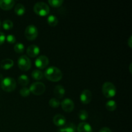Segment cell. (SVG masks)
I'll use <instances>...</instances> for the list:
<instances>
[{
  "label": "cell",
  "mask_w": 132,
  "mask_h": 132,
  "mask_svg": "<svg viewBox=\"0 0 132 132\" xmlns=\"http://www.w3.org/2000/svg\"><path fill=\"white\" fill-rule=\"evenodd\" d=\"M54 94L57 98L61 99L65 94V89L62 85H57L54 88Z\"/></svg>",
  "instance_id": "cell-16"
},
{
  "label": "cell",
  "mask_w": 132,
  "mask_h": 132,
  "mask_svg": "<svg viewBox=\"0 0 132 132\" xmlns=\"http://www.w3.org/2000/svg\"><path fill=\"white\" fill-rule=\"evenodd\" d=\"M14 5V0H0V8L4 10H10Z\"/></svg>",
  "instance_id": "cell-12"
},
{
  "label": "cell",
  "mask_w": 132,
  "mask_h": 132,
  "mask_svg": "<svg viewBox=\"0 0 132 132\" xmlns=\"http://www.w3.org/2000/svg\"><path fill=\"white\" fill-rule=\"evenodd\" d=\"M45 76L52 82H57L63 77V73L60 69L55 67H50L45 70Z\"/></svg>",
  "instance_id": "cell-1"
},
{
  "label": "cell",
  "mask_w": 132,
  "mask_h": 132,
  "mask_svg": "<svg viewBox=\"0 0 132 132\" xmlns=\"http://www.w3.org/2000/svg\"><path fill=\"white\" fill-rule=\"evenodd\" d=\"M103 94L106 98L113 97L116 94V88L113 83L110 82H105L102 87Z\"/></svg>",
  "instance_id": "cell-4"
},
{
  "label": "cell",
  "mask_w": 132,
  "mask_h": 132,
  "mask_svg": "<svg viewBox=\"0 0 132 132\" xmlns=\"http://www.w3.org/2000/svg\"><path fill=\"white\" fill-rule=\"evenodd\" d=\"M1 88L5 92H11L16 88V82L12 77H6L1 81Z\"/></svg>",
  "instance_id": "cell-2"
},
{
  "label": "cell",
  "mask_w": 132,
  "mask_h": 132,
  "mask_svg": "<svg viewBox=\"0 0 132 132\" xmlns=\"http://www.w3.org/2000/svg\"><path fill=\"white\" fill-rule=\"evenodd\" d=\"M48 23L51 27H55L58 24V19L54 15H50L47 18Z\"/></svg>",
  "instance_id": "cell-20"
},
{
  "label": "cell",
  "mask_w": 132,
  "mask_h": 132,
  "mask_svg": "<svg viewBox=\"0 0 132 132\" xmlns=\"http://www.w3.org/2000/svg\"><path fill=\"white\" fill-rule=\"evenodd\" d=\"M5 39H6V36H5V34L3 32H0V45L4 43Z\"/></svg>",
  "instance_id": "cell-30"
},
{
  "label": "cell",
  "mask_w": 132,
  "mask_h": 132,
  "mask_svg": "<svg viewBox=\"0 0 132 132\" xmlns=\"http://www.w3.org/2000/svg\"><path fill=\"white\" fill-rule=\"evenodd\" d=\"M53 122L57 126H63L66 124V118L61 114H57L53 118Z\"/></svg>",
  "instance_id": "cell-13"
},
{
  "label": "cell",
  "mask_w": 132,
  "mask_h": 132,
  "mask_svg": "<svg viewBox=\"0 0 132 132\" xmlns=\"http://www.w3.org/2000/svg\"><path fill=\"white\" fill-rule=\"evenodd\" d=\"M44 74L41 71L39 70H35L32 72V77L36 80H41L43 78Z\"/></svg>",
  "instance_id": "cell-22"
},
{
  "label": "cell",
  "mask_w": 132,
  "mask_h": 132,
  "mask_svg": "<svg viewBox=\"0 0 132 132\" xmlns=\"http://www.w3.org/2000/svg\"><path fill=\"white\" fill-rule=\"evenodd\" d=\"M14 65V61L10 59H5L1 61L0 63L1 68L4 70L10 69Z\"/></svg>",
  "instance_id": "cell-17"
},
{
  "label": "cell",
  "mask_w": 132,
  "mask_h": 132,
  "mask_svg": "<svg viewBox=\"0 0 132 132\" xmlns=\"http://www.w3.org/2000/svg\"><path fill=\"white\" fill-rule=\"evenodd\" d=\"M14 11L17 15H19V16H21L25 13V7L23 4L18 3L15 6Z\"/></svg>",
  "instance_id": "cell-18"
},
{
  "label": "cell",
  "mask_w": 132,
  "mask_h": 132,
  "mask_svg": "<svg viewBox=\"0 0 132 132\" xmlns=\"http://www.w3.org/2000/svg\"><path fill=\"white\" fill-rule=\"evenodd\" d=\"M99 132H112V130L108 127H104L102 128L100 130Z\"/></svg>",
  "instance_id": "cell-31"
},
{
  "label": "cell",
  "mask_w": 132,
  "mask_h": 132,
  "mask_svg": "<svg viewBox=\"0 0 132 132\" xmlns=\"http://www.w3.org/2000/svg\"><path fill=\"white\" fill-rule=\"evenodd\" d=\"M34 11L37 15L40 16H45L50 12V8L45 3L37 2L34 6Z\"/></svg>",
  "instance_id": "cell-3"
},
{
  "label": "cell",
  "mask_w": 132,
  "mask_h": 132,
  "mask_svg": "<svg viewBox=\"0 0 132 132\" xmlns=\"http://www.w3.org/2000/svg\"><path fill=\"white\" fill-rule=\"evenodd\" d=\"M128 46H130V48H131V36H130V37H129L128 39Z\"/></svg>",
  "instance_id": "cell-32"
},
{
  "label": "cell",
  "mask_w": 132,
  "mask_h": 132,
  "mask_svg": "<svg viewBox=\"0 0 132 132\" xmlns=\"http://www.w3.org/2000/svg\"><path fill=\"white\" fill-rule=\"evenodd\" d=\"M30 91L31 93L36 95H42L45 93L46 87L45 84L41 82H36L32 83L30 86Z\"/></svg>",
  "instance_id": "cell-6"
},
{
  "label": "cell",
  "mask_w": 132,
  "mask_h": 132,
  "mask_svg": "<svg viewBox=\"0 0 132 132\" xmlns=\"http://www.w3.org/2000/svg\"><path fill=\"white\" fill-rule=\"evenodd\" d=\"M61 103L56 98H52L49 101V105L52 107V108H56L60 106Z\"/></svg>",
  "instance_id": "cell-25"
},
{
  "label": "cell",
  "mask_w": 132,
  "mask_h": 132,
  "mask_svg": "<svg viewBox=\"0 0 132 132\" xmlns=\"http://www.w3.org/2000/svg\"><path fill=\"white\" fill-rule=\"evenodd\" d=\"M0 27H1V21H0Z\"/></svg>",
  "instance_id": "cell-33"
},
{
  "label": "cell",
  "mask_w": 132,
  "mask_h": 132,
  "mask_svg": "<svg viewBox=\"0 0 132 132\" xmlns=\"http://www.w3.org/2000/svg\"><path fill=\"white\" fill-rule=\"evenodd\" d=\"M49 63V59L46 55H40L37 57L35 61V65L39 69H44L48 66Z\"/></svg>",
  "instance_id": "cell-8"
},
{
  "label": "cell",
  "mask_w": 132,
  "mask_h": 132,
  "mask_svg": "<svg viewBox=\"0 0 132 132\" xmlns=\"http://www.w3.org/2000/svg\"><path fill=\"white\" fill-rule=\"evenodd\" d=\"M79 118L82 121H86L88 117V113L85 110H82L79 112Z\"/></svg>",
  "instance_id": "cell-27"
},
{
  "label": "cell",
  "mask_w": 132,
  "mask_h": 132,
  "mask_svg": "<svg viewBox=\"0 0 132 132\" xmlns=\"http://www.w3.org/2000/svg\"><path fill=\"white\" fill-rule=\"evenodd\" d=\"M40 52V48L36 45H31L27 48V54L30 57L37 56Z\"/></svg>",
  "instance_id": "cell-11"
},
{
  "label": "cell",
  "mask_w": 132,
  "mask_h": 132,
  "mask_svg": "<svg viewBox=\"0 0 132 132\" xmlns=\"http://www.w3.org/2000/svg\"><path fill=\"white\" fill-rule=\"evenodd\" d=\"M106 108L108 110L111 111H114L117 108V103L115 101L113 100H110L106 103Z\"/></svg>",
  "instance_id": "cell-21"
},
{
  "label": "cell",
  "mask_w": 132,
  "mask_h": 132,
  "mask_svg": "<svg viewBox=\"0 0 132 132\" xmlns=\"http://www.w3.org/2000/svg\"><path fill=\"white\" fill-rule=\"evenodd\" d=\"M63 3H64V1L63 0H49L48 1V3L50 4V6L55 8L61 6L63 5Z\"/></svg>",
  "instance_id": "cell-26"
},
{
  "label": "cell",
  "mask_w": 132,
  "mask_h": 132,
  "mask_svg": "<svg viewBox=\"0 0 132 132\" xmlns=\"http://www.w3.org/2000/svg\"><path fill=\"white\" fill-rule=\"evenodd\" d=\"M24 36L29 41H33L37 38L38 36V30L37 27L33 24L28 25L24 31Z\"/></svg>",
  "instance_id": "cell-5"
},
{
  "label": "cell",
  "mask_w": 132,
  "mask_h": 132,
  "mask_svg": "<svg viewBox=\"0 0 132 132\" xmlns=\"http://www.w3.org/2000/svg\"><path fill=\"white\" fill-rule=\"evenodd\" d=\"M77 132H92V128L87 122H81L77 128Z\"/></svg>",
  "instance_id": "cell-14"
},
{
  "label": "cell",
  "mask_w": 132,
  "mask_h": 132,
  "mask_svg": "<svg viewBox=\"0 0 132 132\" xmlns=\"http://www.w3.org/2000/svg\"><path fill=\"white\" fill-rule=\"evenodd\" d=\"M92 98V94L89 90H84L80 95V100L84 104H88L90 103Z\"/></svg>",
  "instance_id": "cell-10"
},
{
  "label": "cell",
  "mask_w": 132,
  "mask_h": 132,
  "mask_svg": "<svg viewBox=\"0 0 132 132\" xmlns=\"http://www.w3.org/2000/svg\"><path fill=\"white\" fill-rule=\"evenodd\" d=\"M18 82L19 83V85L23 86V87H24V86H26L27 85H28V83H29V79H28V76H26V75H21L18 77Z\"/></svg>",
  "instance_id": "cell-19"
},
{
  "label": "cell",
  "mask_w": 132,
  "mask_h": 132,
  "mask_svg": "<svg viewBox=\"0 0 132 132\" xmlns=\"http://www.w3.org/2000/svg\"><path fill=\"white\" fill-rule=\"evenodd\" d=\"M14 51L18 54H21L24 50V46L21 43H18L15 45L14 47Z\"/></svg>",
  "instance_id": "cell-24"
},
{
  "label": "cell",
  "mask_w": 132,
  "mask_h": 132,
  "mask_svg": "<svg viewBox=\"0 0 132 132\" xmlns=\"http://www.w3.org/2000/svg\"><path fill=\"white\" fill-rule=\"evenodd\" d=\"M19 93H20V95H21L22 97H28V95L30 94V89L26 87V86H24V87L22 88L19 91Z\"/></svg>",
  "instance_id": "cell-28"
},
{
  "label": "cell",
  "mask_w": 132,
  "mask_h": 132,
  "mask_svg": "<svg viewBox=\"0 0 132 132\" xmlns=\"http://www.w3.org/2000/svg\"><path fill=\"white\" fill-rule=\"evenodd\" d=\"M2 26L4 29L6 30H9L12 29L13 28L14 23H13V22L11 20L6 19V20H5L3 22Z\"/></svg>",
  "instance_id": "cell-23"
},
{
  "label": "cell",
  "mask_w": 132,
  "mask_h": 132,
  "mask_svg": "<svg viewBox=\"0 0 132 132\" xmlns=\"http://www.w3.org/2000/svg\"><path fill=\"white\" fill-rule=\"evenodd\" d=\"M61 107L63 110L66 112H72L73 108H74V103H73V101L68 99V98L64 99L61 103Z\"/></svg>",
  "instance_id": "cell-9"
},
{
  "label": "cell",
  "mask_w": 132,
  "mask_h": 132,
  "mask_svg": "<svg viewBox=\"0 0 132 132\" xmlns=\"http://www.w3.org/2000/svg\"><path fill=\"white\" fill-rule=\"evenodd\" d=\"M76 126L72 122H70V123L67 124V125H64V126L61 128L58 132H76Z\"/></svg>",
  "instance_id": "cell-15"
},
{
  "label": "cell",
  "mask_w": 132,
  "mask_h": 132,
  "mask_svg": "<svg viewBox=\"0 0 132 132\" xmlns=\"http://www.w3.org/2000/svg\"><path fill=\"white\" fill-rule=\"evenodd\" d=\"M6 41L10 44L14 43H15V41H16V38H15V36L12 34L8 35L6 37Z\"/></svg>",
  "instance_id": "cell-29"
},
{
  "label": "cell",
  "mask_w": 132,
  "mask_h": 132,
  "mask_svg": "<svg viewBox=\"0 0 132 132\" xmlns=\"http://www.w3.org/2000/svg\"><path fill=\"white\" fill-rule=\"evenodd\" d=\"M18 64L19 68L23 71H28L31 68V61L27 55H21L18 60Z\"/></svg>",
  "instance_id": "cell-7"
}]
</instances>
